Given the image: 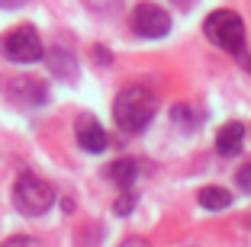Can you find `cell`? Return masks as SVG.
Returning <instances> with one entry per match:
<instances>
[{"label":"cell","mask_w":251,"mask_h":247,"mask_svg":"<svg viewBox=\"0 0 251 247\" xmlns=\"http://www.w3.org/2000/svg\"><path fill=\"white\" fill-rule=\"evenodd\" d=\"M155 109H158L155 93L145 90V87H139V84H132V87L119 90L116 103H113V119H116V125L123 132L135 135V132H142L148 122H151Z\"/></svg>","instance_id":"1"},{"label":"cell","mask_w":251,"mask_h":247,"mask_svg":"<svg viewBox=\"0 0 251 247\" xmlns=\"http://www.w3.org/2000/svg\"><path fill=\"white\" fill-rule=\"evenodd\" d=\"M203 32L226 55H235V58L245 55V22L235 10H213L203 22Z\"/></svg>","instance_id":"2"},{"label":"cell","mask_w":251,"mask_h":247,"mask_svg":"<svg viewBox=\"0 0 251 247\" xmlns=\"http://www.w3.org/2000/svg\"><path fill=\"white\" fill-rule=\"evenodd\" d=\"M13 205L23 215H45L55 205V189L32 174H20L13 183Z\"/></svg>","instance_id":"3"},{"label":"cell","mask_w":251,"mask_h":247,"mask_svg":"<svg viewBox=\"0 0 251 247\" xmlns=\"http://www.w3.org/2000/svg\"><path fill=\"white\" fill-rule=\"evenodd\" d=\"M0 55L13 65H32L45 55V45L39 39L36 26H16L0 39Z\"/></svg>","instance_id":"4"},{"label":"cell","mask_w":251,"mask_h":247,"mask_svg":"<svg viewBox=\"0 0 251 247\" xmlns=\"http://www.w3.org/2000/svg\"><path fill=\"white\" fill-rule=\"evenodd\" d=\"M129 22H132V32L142 39H161L171 32V16L158 3H139L129 16Z\"/></svg>","instance_id":"5"},{"label":"cell","mask_w":251,"mask_h":247,"mask_svg":"<svg viewBox=\"0 0 251 247\" xmlns=\"http://www.w3.org/2000/svg\"><path fill=\"white\" fill-rule=\"evenodd\" d=\"M7 96L20 106H42L49 100V90H45L42 77H32V74H23V77H13L7 84Z\"/></svg>","instance_id":"6"},{"label":"cell","mask_w":251,"mask_h":247,"mask_svg":"<svg viewBox=\"0 0 251 247\" xmlns=\"http://www.w3.org/2000/svg\"><path fill=\"white\" fill-rule=\"evenodd\" d=\"M77 145L84 148L87 154H100L106 148V132L100 122H94V119H81V125H77Z\"/></svg>","instance_id":"7"},{"label":"cell","mask_w":251,"mask_h":247,"mask_svg":"<svg viewBox=\"0 0 251 247\" xmlns=\"http://www.w3.org/2000/svg\"><path fill=\"white\" fill-rule=\"evenodd\" d=\"M242 141H245V125L242 122H226L216 135V151L222 157H235L242 151Z\"/></svg>","instance_id":"8"},{"label":"cell","mask_w":251,"mask_h":247,"mask_svg":"<svg viewBox=\"0 0 251 247\" xmlns=\"http://www.w3.org/2000/svg\"><path fill=\"white\" fill-rule=\"evenodd\" d=\"M103 177H106L110 183H116V186L129 189V186L135 183V177H139V164H135L132 157H116L113 164H106Z\"/></svg>","instance_id":"9"},{"label":"cell","mask_w":251,"mask_h":247,"mask_svg":"<svg viewBox=\"0 0 251 247\" xmlns=\"http://www.w3.org/2000/svg\"><path fill=\"white\" fill-rule=\"evenodd\" d=\"M200 205H203V209H229L232 205V193L229 189H222V186H203L200 189Z\"/></svg>","instance_id":"10"},{"label":"cell","mask_w":251,"mask_h":247,"mask_svg":"<svg viewBox=\"0 0 251 247\" xmlns=\"http://www.w3.org/2000/svg\"><path fill=\"white\" fill-rule=\"evenodd\" d=\"M49 67H52L58 77H71L74 74V58L68 55V51H52V55H49Z\"/></svg>","instance_id":"11"},{"label":"cell","mask_w":251,"mask_h":247,"mask_svg":"<svg viewBox=\"0 0 251 247\" xmlns=\"http://www.w3.org/2000/svg\"><path fill=\"white\" fill-rule=\"evenodd\" d=\"M171 119H174V125H184V129H193V125H197V112H193L190 106H174L171 109Z\"/></svg>","instance_id":"12"},{"label":"cell","mask_w":251,"mask_h":247,"mask_svg":"<svg viewBox=\"0 0 251 247\" xmlns=\"http://www.w3.org/2000/svg\"><path fill=\"white\" fill-rule=\"evenodd\" d=\"M132 209H135V196H132V193H123V196L116 199V205H113V212H116V215H129Z\"/></svg>","instance_id":"13"},{"label":"cell","mask_w":251,"mask_h":247,"mask_svg":"<svg viewBox=\"0 0 251 247\" xmlns=\"http://www.w3.org/2000/svg\"><path fill=\"white\" fill-rule=\"evenodd\" d=\"M0 247H36V241L26 238V234H13V238H7Z\"/></svg>","instance_id":"14"},{"label":"cell","mask_w":251,"mask_h":247,"mask_svg":"<svg viewBox=\"0 0 251 247\" xmlns=\"http://www.w3.org/2000/svg\"><path fill=\"white\" fill-rule=\"evenodd\" d=\"M238 189H245V193H251V164H245L242 170H238Z\"/></svg>","instance_id":"15"},{"label":"cell","mask_w":251,"mask_h":247,"mask_svg":"<svg viewBox=\"0 0 251 247\" xmlns=\"http://www.w3.org/2000/svg\"><path fill=\"white\" fill-rule=\"evenodd\" d=\"M94 61H97V65H110V51H106L103 48V45H94Z\"/></svg>","instance_id":"16"},{"label":"cell","mask_w":251,"mask_h":247,"mask_svg":"<svg viewBox=\"0 0 251 247\" xmlns=\"http://www.w3.org/2000/svg\"><path fill=\"white\" fill-rule=\"evenodd\" d=\"M119 247H151V244H148L145 238H135V234H132V238H126V241H123Z\"/></svg>","instance_id":"17"},{"label":"cell","mask_w":251,"mask_h":247,"mask_svg":"<svg viewBox=\"0 0 251 247\" xmlns=\"http://www.w3.org/2000/svg\"><path fill=\"white\" fill-rule=\"evenodd\" d=\"M23 0H0V7H20Z\"/></svg>","instance_id":"18"},{"label":"cell","mask_w":251,"mask_h":247,"mask_svg":"<svg viewBox=\"0 0 251 247\" xmlns=\"http://www.w3.org/2000/svg\"><path fill=\"white\" fill-rule=\"evenodd\" d=\"M238 61H242V65H245V67H248V71H251V58H248V55H242V58H238Z\"/></svg>","instance_id":"19"},{"label":"cell","mask_w":251,"mask_h":247,"mask_svg":"<svg viewBox=\"0 0 251 247\" xmlns=\"http://www.w3.org/2000/svg\"><path fill=\"white\" fill-rule=\"evenodd\" d=\"M174 3H180V7H187V3H190V0H174Z\"/></svg>","instance_id":"20"}]
</instances>
